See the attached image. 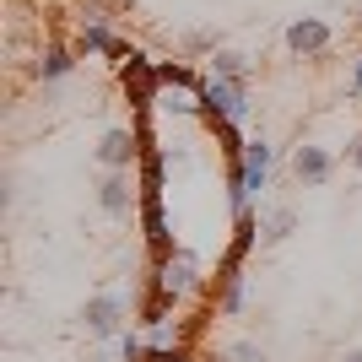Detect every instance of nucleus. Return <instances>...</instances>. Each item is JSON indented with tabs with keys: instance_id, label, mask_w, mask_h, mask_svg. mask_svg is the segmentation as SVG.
<instances>
[{
	"instance_id": "obj_1",
	"label": "nucleus",
	"mask_w": 362,
	"mask_h": 362,
	"mask_svg": "<svg viewBox=\"0 0 362 362\" xmlns=\"http://www.w3.org/2000/svg\"><path fill=\"white\" fill-rule=\"evenodd\" d=\"M271 168H276V146L265 136H249L243 141V157L227 163V206H233V216L255 211V200L271 189Z\"/></svg>"
},
{
	"instance_id": "obj_2",
	"label": "nucleus",
	"mask_w": 362,
	"mask_h": 362,
	"mask_svg": "<svg viewBox=\"0 0 362 362\" xmlns=\"http://www.w3.org/2000/svg\"><path fill=\"white\" fill-rule=\"evenodd\" d=\"M81 325H87V335H98V341H119V335L130 330V292L124 287L92 292L87 308H81Z\"/></svg>"
},
{
	"instance_id": "obj_3",
	"label": "nucleus",
	"mask_w": 362,
	"mask_h": 362,
	"mask_svg": "<svg viewBox=\"0 0 362 362\" xmlns=\"http://www.w3.org/2000/svg\"><path fill=\"white\" fill-rule=\"evenodd\" d=\"M200 119L206 124H243L249 119V81L206 76V87H200Z\"/></svg>"
},
{
	"instance_id": "obj_4",
	"label": "nucleus",
	"mask_w": 362,
	"mask_h": 362,
	"mask_svg": "<svg viewBox=\"0 0 362 362\" xmlns=\"http://www.w3.org/2000/svg\"><path fill=\"white\" fill-rule=\"evenodd\" d=\"M281 44H287V54H298V60H319V54H330L335 28L325 16H292L287 33H281Z\"/></svg>"
},
{
	"instance_id": "obj_5",
	"label": "nucleus",
	"mask_w": 362,
	"mask_h": 362,
	"mask_svg": "<svg viewBox=\"0 0 362 362\" xmlns=\"http://www.w3.org/2000/svg\"><path fill=\"white\" fill-rule=\"evenodd\" d=\"M335 168H341V157H335V146H325V141H298V146H292V179L308 184V189L330 184Z\"/></svg>"
},
{
	"instance_id": "obj_6",
	"label": "nucleus",
	"mask_w": 362,
	"mask_h": 362,
	"mask_svg": "<svg viewBox=\"0 0 362 362\" xmlns=\"http://www.w3.org/2000/svg\"><path fill=\"white\" fill-rule=\"evenodd\" d=\"M151 281L157 287H168L173 298H189V292L200 287V259L189 255V249H173V255H163V259H151Z\"/></svg>"
},
{
	"instance_id": "obj_7",
	"label": "nucleus",
	"mask_w": 362,
	"mask_h": 362,
	"mask_svg": "<svg viewBox=\"0 0 362 362\" xmlns=\"http://www.w3.org/2000/svg\"><path fill=\"white\" fill-rule=\"evenodd\" d=\"M141 151H146V136L130 130V124H108L103 141H98V163L108 173H130V163H141Z\"/></svg>"
},
{
	"instance_id": "obj_8",
	"label": "nucleus",
	"mask_w": 362,
	"mask_h": 362,
	"mask_svg": "<svg viewBox=\"0 0 362 362\" xmlns=\"http://www.w3.org/2000/svg\"><path fill=\"white\" fill-rule=\"evenodd\" d=\"M98 206H103V216H130V206H141V189L130 184V173H103Z\"/></svg>"
},
{
	"instance_id": "obj_9",
	"label": "nucleus",
	"mask_w": 362,
	"mask_h": 362,
	"mask_svg": "<svg viewBox=\"0 0 362 362\" xmlns=\"http://www.w3.org/2000/svg\"><path fill=\"white\" fill-rule=\"evenodd\" d=\"M76 71V54L65 44H49L44 54H38V65H33V76H38V81H65V76Z\"/></svg>"
},
{
	"instance_id": "obj_10",
	"label": "nucleus",
	"mask_w": 362,
	"mask_h": 362,
	"mask_svg": "<svg viewBox=\"0 0 362 362\" xmlns=\"http://www.w3.org/2000/svg\"><path fill=\"white\" fill-rule=\"evenodd\" d=\"M76 49L81 54H114V60H130V49L114 38L108 28H81V38H76Z\"/></svg>"
},
{
	"instance_id": "obj_11",
	"label": "nucleus",
	"mask_w": 362,
	"mask_h": 362,
	"mask_svg": "<svg viewBox=\"0 0 362 362\" xmlns=\"http://www.w3.org/2000/svg\"><path fill=\"white\" fill-rule=\"evenodd\" d=\"M287 233H298V211H292V206H271V211H259V238H265V243H281Z\"/></svg>"
},
{
	"instance_id": "obj_12",
	"label": "nucleus",
	"mask_w": 362,
	"mask_h": 362,
	"mask_svg": "<svg viewBox=\"0 0 362 362\" xmlns=\"http://www.w3.org/2000/svg\"><path fill=\"white\" fill-rule=\"evenodd\" d=\"M211 76H222V81H249V54H243V49H216Z\"/></svg>"
},
{
	"instance_id": "obj_13",
	"label": "nucleus",
	"mask_w": 362,
	"mask_h": 362,
	"mask_svg": "<svg viewBox=\"0 0 362 362\" xmlns=\"http://www.w3.org/2000/svg\"><path fill=\"white\" fill-rule=\"evenodd\" d=\"M222 362H271V351L259 346V341H249V335H233L222 346Z\"/></svg>"
},
{
	"instance_id": "obj_14",
	"label": "nucleus",
	"mask_w": 362,
	"mask_h": 362,
	"mask_svg": "<svg viewBox=\"0 0 362 362\" xmlns=\"http://www.w3.org/2000/svg\"><path fill=\"white\" fill-rule=\"evenodd\" d=\"M146 362H189V351L184 346H157V351H146Z\"/></svg>"
},
{
	"instance_id": "obj_15",
	"label": "nucleus",
	"mask_w": 362,
	"mask_h": 362,
	"mask_svg": "<svg viewBox=\"0 0 362 362\" xmlns=\"http://www.w3.org/2000/svg\"><path fill=\"white\" fill-rule=\"evenodd\" d=\"M346 98H362V54L351 60V76H346Z\"/></svg>"
},
{
	"instance_id": "obj_16",
	"label": "nucleus",
	"mask_w": 362,
	"mask_h": 362,
	"mask_svg": "<svg viewBox=\"0 0 362 362\" xmlns=\"http://www.w3.org/2000/svg\"><path fill=\"white\" fill-rule=\"evenodd\" d=\"M346 157H351V173H362V136H357V141L346 146Z\"/></svg>"
},
{
	"instance_id": "obj_17",
	"label": "nucleus",
	"mask_w": 362,
	"mask_h": 362,
	"mask_svg": "<svg viewBox=\"0 0 362 362\" xmlns=\"http://www.w3.org/2000/svg\"><path fill=\"white\" fill-rule=\"evenodd\" d=\"M341 362H362V346H351V351H341Z\"/></svg>"
},
{
	"instance_id": "obj_18",
	"label": "nucleus",
	"mask_w": 362,
	"mask_h": 362,
	"mask_svg": "<svg viewBox=\"0 0 362 362\" xmlns=\"http://www.w3.org/2000/svg\"><path fill=\"white\" fill-rule=\"evenodd\" d=\"M351 6H362V0H351Z\"/></svg>"
}]
</instances>
